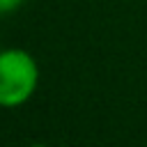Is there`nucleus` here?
Listing matches in <instances>:
<instances>
[{"mask_svg": "<svg viewBox=\"0 0 147 147\" xmlns=\"http://www.w3.org/2000/svg\"><path fill=\"white\" fill-rule=\"evenodd\" d=\"M39 87V64L25 48L0 51V108H18L28 103Z\"/></svg>", "mask_w": 147, "mask_h": 147, "instance_id": "nucleus-1", "label": "nucleus"}, {"mask_svg": "<svg viewBox=\"0 0 147 147\" xmlns=\"http://www.w3.org/2000/svg\"><path fill=\"white\" fill-rule=\"evenodd\" d=\"M23 5V0H0V16L5 14H11L14 9H18Z\"/></svg>", "mask_w": 147, "mask_h": 147, "instance_id": "nucleus-2", "label": "nucleus"}, {"mask_svg": "<svg viewBox=\"0 0 147 147\" xmlns=\"http://www.w3.org/2000/svg\"><path fill=\"white\" fill-rule=\"evenodd\" d=\"M30 147H44V145H30Z\"/></svg>", "mask_w": 147, "mask_h": 147, "instance_id": "nucleus-3", "label": "nucleus"}, {"mask_svg": "<svg viewBox=\"0 0 147 147\" xmlns=\"http://www.w3.org/2000/svg\"><path fill=\"white\" fill-rule=\"evenodd\" d=\"M0 51H2V46H0Z\"/></svg>", "mask_w": 147, "mask_h": 147, "instance_id": "nucleus-4", "label": "nucleus"}]
</instances>
